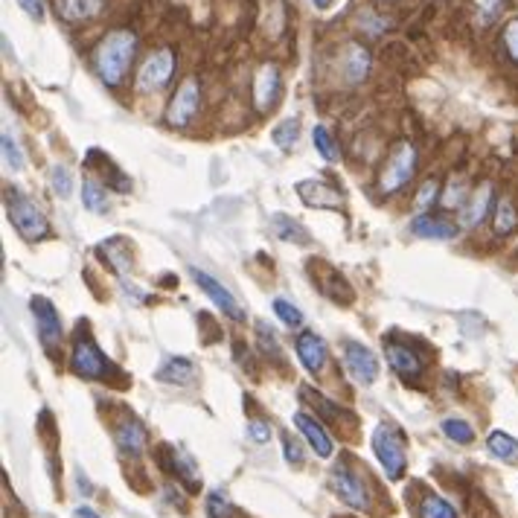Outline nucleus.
I'll use <instances>...</instances> for the list:
<instances>
[{
    "label": "nucleus",
    "instance_id": "nucleus-1",
    "mask_svg": "<svg viewBox=\"0 0 518 518\" xmlns=\"http://www.w3.org/2000/svg\"><path fill=\"white\" fill-rule=\"evenodd\" d=\"M137 35L131 30H111L93 47V70L108 88H117L135 65Z\"/></svg>",
    "mask_w": 518,
    "mask_h": 518
},
{
    "label": "nucleus",
    "instance_id": "nucleus-2",
    "mask_svg": "<svg viewBox=\"0 0 518 518\" xmlns=\"http://www.w3.org/2000/svg\"><path fill=\"white\" fill-rule=\"evenodd\" d=\"M6 215L27 242H39L50 233V222H47L41 207L21 189H6Z\"/></svg>",
    "mask_w": 518,
    "mask_h": 518
},
{
    "label": "nucleus",
    "instance_id": "nucleus-3",
    "mask_svg": "<svg viewBox=\"0 0 518 518\" xmlns=\"http://www.w3.org/2000/svg\"><path fill=\"white\" fill-rule=\"evenodd\" d=\"M414 172H417V149L411 143H396L379 172V192L382 196H393V192L411 184Z\"/></svg>",
    "mask_w": 518,
    "mask_h": 518
},
{
    "label": "nucleus",
    "instance_id": "nucleus-4",
    "mask_svg": "<svg viewBox=\"0 0 518 518\" xmlns=\"http://www.w3.org/2000/svg\"><path fill=\"white\" fill-rule=\"evenodd\" d=\"M70 370L82 379H93V382H105L108 376H114L111 361L102 356V349L96 347V341L91 335H79L74 344V356H70Z\"/></svg>",
    "mask_w": 518,
    "mask_h": 518
},
{
    "label": "nucleus",
    "instance_id": "nucleus-5",
    "mask_svg": "<svg viewBox=\"0 0 518 518\" xmlns=\"http://www.w3.org/2000/svg\"><path fill=\"white\" fill-rule=\"evenodd\" d=\"M373 449H376V457L384 469V475L391 480H399L405 472V440L402 434L396 431L391 423H382L376 431H373Z\"/></svg>",
    "mask_w": 518,
    "mask_h": 518
},
{
    "label": "nucleus",
    "instance_id": "nucleus-6",
    "mask_svg": "<svg viewBox=\"0 0 518 518\" xmlns=\"http://www.w3.org/2000/svg\"><path fill=\"white\" fill-rule=\"evenodd\" d=\"M172 76H175V53L170 50V47H161V50L146 56V62L140 65L137 91H143V93L161 91V88L170 85Z\"/></svg>",
    "mask_w": 518,
    "mask_h": 518
},
{
    "label": "nucleus",
    "instance_id": "nucleus-7",
    "mask_svg": "<svg viewBox=\"0 0 518 518\" xmlns=\"http://www.w3.org/2000/svg\"><path fill=\"white\" fill-rule=\"evenodd\" d=\"M198 108H201V88H198V79L189 76L180 82V88L175 91L170 105H166V123L172 128H184L196 119Z\"/></svg>",
    "mask_w": 518,
    "mask_h": 518
},
{
    "label": "nucleus",
    "instance_id": "nucleus-8",
    "mask_svg": "<svg viewBox=\"0 0 518 518\" xmlns=\"http://www.w3.org/2000/svg\"><path fill=\"white\" fill-rule=\"evenodd\" d=\"M329 480H332V489L338 492V498L347 504V507H353V510L370 507V492H367L364 480H361L356 469H349L347 463H335Z\"/></svg>",
    "mask_w": 518,
    "mask_h": 518
},
{
    "label": "nucleus",
    "instance_id": "nucleus-9",
    "mask_svg": "<svg viewBox=\"0 0 518 518\" xmlns=\"http://www.w3.org/2000/svg\"><path fill=\"white\" fill-rule=\"evenodd\" d=\"M32 318L35 327H39V338L47 353H56L58 344H62V320H58V312L47 297H32Z\"/></svg>",
    "mask_w": 518,
    "mask_h": 518
},
{
    "label": "nucleus",
    "instance_id": "nucleus-10",
    "mask_svg": "<svg viewBox=\"0 0 518 518\" xmlns=\"http://www.w3.org/2000/svg\"><path fill=\"white\" fill-rule=\"evenodd\" d=\"M283 93V76L277 65H262L254 76V105L259 114H271Z\"/></svg>",
    "mask_w": 518,
    "mask_h": 518
},
{
    "label": "nucleus",
    "instance_id": "nucleus-11",
    "mask_svg": "<svg viewBox=\"0 0 518 518\" xmlns=\"http://www.w3.org/2000/svg\"><path fill=\"white\" fill-rule=\"evenodd\" d=\"M189 274H192V280L198 283L201 292L213 300V306H219L231 320H245V309L239 306V300L231 292H227V288L219 280H215V277H210L207 271H201V268H189Z\"/></svg>",
    "mask_w": 518,
    "mask_h": 518
},
{
    "label": "nucleus",
    "instance_id": "nucleus-12",
    "mask_svg": "<svg viewBox=\"0 0 518 518\" xmlns=\"http://www.w3.org/2000/svg\"><path fill=\"white\" fill-rule=\"evenodd\" d=\"M344 364L358 384H373L379 379V361L370 353L367 347H361L358 341L344 344Z\"/></svg>",
    "mask_w": 518,
    "mask_h": 518
},
{
    "label": "nucleus",
    "instance_id": "nucleus-13",
    "mask_svg": "<svg viewBox=\"0 0 518 518\" xmlns=\"http://www.w3.org/2000/svg\"><path fill=\"white\" fill-rule=\"evenodd\" d=\"M297 196H300V201L315 210H341L344 207L341 192L329 187L327 180H300Z\"/></svg>",
    "mask_w": 518,
    "mask_h": 518
},
{
    "label": "nucleus",
    "instance_id": "nucleus-14",
    "mask_svg": "<svg viewBox=\"0 0 518 518\" xmlns=\"http://www.w3.org/2000/svg\"><path fill=\"white\" fill-rule=\"evenodd\" d=\"M294 349H297L300 364H303V367L312 373V376L327 367L329 349H327V341H323L320 335H315V332H300L297 341H294Z\"/></svg>",
    "mask_w": 518,
    "mask_h": 518
},
{
    "label": "nucleus",
    "instance_id": "nucleus-15",
    "mask_svg": "<svg viewBox=\"0 0 518 518\" xmlns=\"http://www.w3.org/2000/svg\"><path fill=\"white\" fill-rule=\"evenodd\" d=\"M384 356H388V364L399 373L402 379H417L419 373H423V361L414 353L411 347L405 344H384Z\"/></svg>",
    "mask_w": 518,
    "mask_h": 518
},
{
    "label": "nucleus",
    "instance_id": "nucleus-16",
    "mask_svg": "<svg viewBox=\"0 0 518 518\" xmlns=\"http://www.w3.org/2000/svg\"><path fill=\"white\" fill-rule=\"evenodd\" d=\"M294 426H297V431L306 437V443L312 445V449H315L318 457H329V454H332V443H329L327 431L320 428V423H318L315 417L297 411V414H294Z\"/></svg>",
    "mask_w": 518,
    "mask_h": 518
},
{
    "label": "nucleus",
    "instance_id": "nucleus-17",
    "mask_svg": "<svg viewBox=\"0 0 518 518\" xmlns=\"http://www.w3.org/2000/svg\"><path fill=\"white\" fill-rule=\"evenodd\" d=\"M489 204H492V184H480L472 196H469L466 207L461 210V224L478 227L489 215Z\"/></svg>",
    "mask_w": 518,
    "mask_h": 518
},
{
    "label": "nucleus",
    "instance_id": "nucleus-18",
    "mask_svg": "<svg viewBox=\"0 0 518 518\" xmlns=\"http://www.w3.org/2000/svg\"><path fill=\"white\" fill-rule=\"evenodd\" d=\"M114 440L123 452L143 454V449H146V428H143L137 419H123V423L114 428Z\"/></svg>",
    "mask_w": 518,
    "mask_h": 518
},
{
    "label": "nucleus",
    "instance_id": "nucleus-19",
    "mask_svg": "<svg viewBox=\"0 0 518 518\" xmlns=\"http://www.w3.org/2000/svg\"><path fill=\"white\" fill-rule=\"evenodd\" d=\"M56 4H58L56 6L58 15H62L65 21L79 23V21H91V18L100 15L108 0H56Z\"/></svg>",
    "mask_w": 518,
    "mask_h": 518
},
{
    "label": "nucleus",
    "instance_id": "nucleus-20",
    "mask_svg": "<svg viewBox=\"0 0 518 518\" xmlns=\"http://www.w3.org/2000/svg\"><path fill=\"white\" fill-rule=\"evenodd\" d=\"M341 70L347 82H361L370 74V53L361 44H349L341 56Z\"/></svg>",
    "mask_w": 518,
    "mask_h": 518
},
{
    "label": "nucleus",
    "instance_id": "nucleus-21",
    "mask_svg": "<svg viewBox=\"0 0 518 518\" xmlns=\"http://www.w3.org/2000/svg\"><path fill=\"white\" fill-rule=\"evenodd\" d=\"M411 231L419 239H454L457 227L445 219H434V215H417L411 222Z\"/></svg>",
    "mask_w": 518,
    "mask_h": 518
},
{
    "label": "nucleus",
    "instance_id": "nucleus-22",
    "mask_svg": "<svg viewBox=\"0 0 518 518\" xmlns=\"http://www.w3.org/2000/svg\"><path fill=\"white\" fill-rule=\"evenodd\" d=\"M158 379H161L163 384H189L192 379H196V364H192L189 358L175 356V358H170V361H166V364L158 370Z\"/></svg>",
    "mask_w": 518,
    "mask_h": 518
},
{
    "label": "nucleus",
    "instance_id": "nucleus-23",
    "mask_svg": "<svg viewBox=\"0 0 518 518\" xmlns=\"http://www.w3.org/2000/svg\"><path fill=\"white\" fill-rule=\"evenodd\" d=\"M166 452L172 457V472L184 480L189 489H198L201 487V478H198V466L196 461L184 452V449H172V445H166Z\"/></svg>",
    "mask_w": 518,
    "mask_h": 518
},
{
    "label": "nucleus",
    "instance_id": "nucleus-24",
    "mask_svg": "<svg viewBox=\"0 0 518 518\" xmlns=\"http://www.w3.org/2000/svg\"><path fill=\"white\" fill-rule=\"evenodd\" d=\"M518 227V207L513 198H501L496 204V213H492V231L496 236H510Z\"/></svg>",
    "mask_w": 518,
    "mask_h": 518
},
{
    "label": "nucleus",
    "instance_id": "nucleus-25",
    "mask_svg": "<svg viewBox=\"0 0 518 518\" xmlns=\"http://www.w3.org/2000/svg\"><path fill=\"white\" fill-rule=\"evenodd\" d=\"M82 204L91 210V213H108V189H105V184H100L96 178H85L82 180Z\"/></svg>",
    "mask_w": 518,
    "mask_h": 518
},
{
    "label": "nucleus",
    "instance_id": "nucleus-26",
    "mask_svg": "<svg viewBox=\"0 0 518 518\" xmlns=\"http://www.w3.org/2000/svg\"><path fill=\"white\" fill-rule=\"evenodd\" d=\"M487 445H489L492 457H498V461H504V463H518V440H513L510 434L492 431Z\"/></svg>",
    "mask_w": 518,
    "mask_h": 518
},
{
    "label": "nucleus",
    "instance_id": "nucleus-27",
    "mask_svg": "<svg viewBox=\"0 0 518 518\" xmlns=\"http://www.w3.org/2000/svg\"><path fill=\"white\" fill-rule=\"evenodd\" d=\"M274 231H277V236L283 239V242H309V233L303 231V224H297V222H292L288 215H280L277 213L274 215Z\"/></svg>",
    "mask_w": 518,
    "mask_h": 518
},
{
    "label": "nucleus",
    "instance_id": "nucleus-28",
    "mask_svg": "<svg viewBox=\"0 0 518 518\" xmlns=\"http://www.w3.org/2000/svg\"><path fill=\"white\" fill-rule=\"evenodd\" d=\"M507 9V0H475V18H478V27H492L501 12Z\"/></svg>",
    "mask_w": 518,
    "mask_h": 518
},
{
    "label": "nucleus",
    "instance_id": "nucleus-29",
    "mask_svg": "<svg viewBox=\"0 0 518 518\" xmlns=\"http://www.w3.org/2000/svg\"><path fill=\"white\" fill-rule=\"evenodd\" d=\"M419 518H457V513L440 496H426L423 504H419Z\"/></svg>",
    "mask_w": 518,
    "mask_h": 518
},
{
    "label": "nucleus",
    "instance_id": "nucleus-30",
    "mask_svg": "<svg viewBox=\"0 0 518 518\" xmlns=\"http://www.w3.org/2000/svg\"><path fill=\"white\" fill-rule=\"evenodd\" d=\"M271 137H274V143H277L280 149H292L294 143H297V137H300V119H297V117L283 119V123L271 131Z\"/></svg>",
    "mask_w": 518,
    "mask_h": 518
},
{
    "label": "nucleus",
    "instance_id": "nucleus-31",
    "mask_svg": "<svg viewBox=\"0 0 518 518\" xmlns=\"http://www.w3.org/2000/svg\"><path fill=\"white\" fill-rule=\"evenodd\" d=\"M443 434L461 445H469L475 440V428L469 426L466 419H443Z\"/></svg>",
    "mask_w": 518,
    "mask_h": 518
},
{
    "label": "nucleus",
    "instance_id": "nucleus-32",
    "mask_svg": "<svg viewBox=\"0 0 518 518\" xmlns=\"http://www.w3.org/2000/svg\"><path fill=\"white\" fill-rule=\"evenodd\" d=\"M312 140H315V149L320 152L323 161H338V146H335V140H332L327 126H318L315 131H312Z\"/></svg>",
    "mask_w": 518,
    "mask_h": 518
},
{
    "label": "nucleus",
    "instance_id": "nucleus-33",
    "mask_svg": "<svg viewBox=\"0 0 518 518\" xmlns=\"http://www.w3.org/2000/svg\"><path fill=\"white\" fill-rule=\"evenodd\" d=\"M50 189L56 192L58 198H70V192H74V175H70L65 166H53V170H50Z\"/></svg>",
    "mask_w": 518,
    "mask_h": 518
},
{
    "label": "nucleus",
    "instance_id": "nucleus-34",
    "mask_svg": "<svg viewBox=\"0 0 518 518\" xmlns=\"http://www.w3.org/2000/svg\"><path fill=\"white\" fill-rule=\"evenodd\" d=\"M274 315L280 318L285 327H300V323H303V315H300V309L292 303V300H285V297H277V300H274Z\"/></svg>",
    "mask_w": 518,
    "mask_h": 518
},
{
    "label": "nucleus",
    "instance_id": "nucleus-35",
    "mask_svg": "<svg viewBox=\"0 0 518 518\" xmlns=\"http://www.w3.org/2000/svg\"><path fill=\"white\" fill-rule=\"evenodd\" d=\"M466 196H472V192H466V187H463V180H454V184L449 187V189H445V196H443V207H466Z\"/></svg>",
    "mask_w": 518,
    "mask_h": 518
},
{
    "label": "nucleus",
    "instance_id": "nucleus-36",
    "mask_svg": "<svg viewBox=\"0 0 518 518\" xmlns=\"http://www.w3.org/2000/svg\"><path fill=\"white\" fill-rule=\"evenodd\" d=\"M4 163L9 166L12 172H21L23 170V154L18 149V143L12 140L9 135H4Z\"/></svg>",
    "mask_w": 518,
    "mask_h": 518
},
{
    "label": "nucleus",
    "instance_id": "nucleus-37",
    "mask_svg": "<svg viewBox=\"0 0 518 518\" xmlns=\"http://www.w3.org/2000/svg\"><path fill=\"white\" fill-rule=\"evenodd\" d=\"M504 47H507L510 58L518 65V18H513L507 27H504Z\"/></svg>",
    "mask_w": 518,
    "mask_h": 518
},
{
    "label": "nucleus",
    "instance_id": "nucleus-38",
    "mask_svg": "<svg viewBox=\"0 0 518 518\" xmlns=\"http://www.w3.org/2000/svg\"><path fill=\"white\" fill-rule=\"evenodd\" d=\"M207 510H210V518H227V513H231V501H227L224 492H213L207 501Z\"/></svg>",
    "mask_w": 518,
    "mask_h": 518
},
{
    "label": "nucleus",
    "instance_id": "nucleus-39",
    "mask_svg": "<svg viewBox=\"0 0 518 518\" xmlns=\"http://www.w3.org/2000/svg\"><path fill=\"white\" fill-rule=\"evenodd\" d=\"M283 454H285V461L292 463V466H300L303 463V449H300V443L292 437V434H283Z\"/></svg>",
    "mask_w": 518,
    "mask_h": 518
},
{
    "label": "nucleus",
    "instance_id": "nucleus-40",
    "mask_svg": "<svg viewBox=\"0 0 518 518\" xmlns=\"http://www.w3.org/2000/svg\"><path fill=\"white\" fill-rule=\"evenodd\" d=\"M437 192H440V184L437 180H426L423 187H419V196H417V207H428V204L437 201Z\"/></svg>",
    "mask_w": 518,
    "mask_h": 518
},
{
    "label": "nucleus",
    "instance_id": "nucleus-41",
    "mask_svg": "<svg viewBox=\"0 0 518 518\" xmlns=\"http://www.w3.org/2000/svg\"><path fill=\"white\" fill-rule=\"evenodd\" d=\"M248 434H250V440L262 445V443L271 440V426L262 423V419H250V423H248Z\"/></svg>",
    "mask_w": 518,
    "mask_h": 518
},
{
    "label": "nucleus",
    "instance_id": "nucleus-42",
    "mask_svg": "<svg viewBox=\"0 0 518 518\" xmlns=\"http://www.w3.org/2000/svg\"><path fill=\"white\" fill-rule=\"evenodd\" d=\"M18 6L27 12L30 18L44 21V0H18Z\"/></svg>",
    "mask_w": 518,
    "mask_h": 518
},
{
    "label": "nucleus",
    "instance_id": "nucleus-43",
    "mask_svg": "<svg viewBox=\"0 0 518 518\" xmlns=\"http://www.w3.org/2000/svg\"><path fill=\"white\" fill-rule=\"evenodd\" d=\"M74 515H76V518H102L100 513H93L91 507H79V510H76Z\"/></svg>",
    "mask_w": 518,
    "mask_h": 518
},
{
    "label": "nucleus",
    "instance_id": "nucleus-44",
    "mask_svg": "<svg viewBox=\"0 0 518 518\" xmlns=\"http://www.w3.org/2000/svg\"><path fill=\"white\" fill-rule=\"evenodd\" d=\"M312 4H315L318 9H327V6L332 4V0H312Z\"/></svg>",
    "mask_w": 518,
    "mask_h": 518
}]
</instances>
